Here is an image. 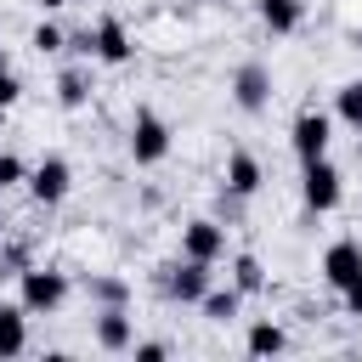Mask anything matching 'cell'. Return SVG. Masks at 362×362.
Segmentation results:
<instances>
[{
	"label": "cell",
	"mask_w": 362,
	"mask_h": 362,
	"mask_svg": "<svg viewBox=\"0 0 362 362\" xmlns=\"http://www.w3.org/2000/svg\"><path fill=\"white\" fill-rule=\"evenodd\" d=\"M62 51H74V57H96V40H90V28L68 34V45H62Z\"/></svg>",
	"instance_id": "484cf974"
},
{
	"label": "cell",
	"mask_w": 362,
	"mask_h": 362,
	"mask_svg": "<svg viewBox=\"0 0 362 362\" xmlns=\"http://www.w3.org/2000/svg\"><path fill=\"white\" fill-rule=\"evenodd\" d=\"M238 305H243V294H238L232 283H226V288H215V283H209V288H204V300H198V311H204L209 322H232V317H238Z\"/></svg>",
	"instance_id": "2e32d148"
},
{
	"label": "cell",
	"mask_w": 362,
	"mask_h": 362,
	"mask_svg": "<svg viewBox=\"0 0 362 362\" xmlns=\"http://www.w3.org/2000/svg\"><path fill=\"white\" fill-rule=\"evenodd\" d=\"M339 170L328 164V158H311V164H300V198H305V209L311 215H328L334 204H339Z\"/></svg>",
	"instance_id": "277c9868"
},
{
	"label": "cell",
	"mask_w": 362,
	"mask_h": 362,
	"mask_svg": "<svg viewBox=\"0 0 362 362\" xmlns=\"http://www.w3.org/2000/svg\"><path fill=\"white\" fill-rule=\"evenodd\" d=\"M17 283H23V311L28 317H51L68 300V272H57V266H23Z\"/></svg>",
	"instance_id": "6da1fadb"
},
{
	"label": "cell",
	"mask_w": 362,
	"mask_h": 362,
	"mask_svg": "<svg viewBox=\"0 0 362 362\" xmlns=\"http://www.w3.org/2000/svg\"><path fill=\"white\" fill-rule=\"evenodd\" d=\"M0 68H11V57H6V45H0Z\"/></svg>",
	"instance_id": "f546056e"
},
{
	"label": "cell",
	"mask_w": 362,
	"mask_h": 362,
	"mask_svg": "<svg viewBox=\"0 0 362 362\" xmlns=\"http://www.w3.org/2000/svg\"><path fill=\"white\" fill-rule=\"evenodd\" d=\"M23 266H28V243H23V238H11V243L0 249V277H17Z\"/></svg>",
	"instance_id": "7402d4cb"
},
{
	"label": "cell",
	"mask_w": 362,
	"mask_h": 362,
	"mask_svg": "<svg viewBox=\"0 0 362 362\" xmlns=\"http://www.w3.org/2000/svg\"><path fill=\"white\" fill-rule=\"evenodd\" d=\"M266 187V170H260V158L249 153V147H232L226 153V192H238V198H255Z\"/></svg>",
	"instance_id": "30bf717a"
},
{
	"label": "cell",
	"mask_w": 362,
	"mask_h": 362,
	"mask_svg": "<svg viewBox=\"0 0 362 362\" xmlns=\"http://www.w3.org/2000/svg\"><path fill=\"white\" fill-rule=\"evenodd\" d=\"M255 11H260V23H266L272 34H294V28L305 23V0H260Z\"/></svg>",
	"instance_id": "9a60e30c"
},
{
	"label": "cell",
	"mask_w": 362,
	"mask_h": 362,
	"mask_svg": "<svg viewBox=\"0 0 362 362\" xmlns=\"http://www.w3.org/2000/svg\"><path fill=\"white\" fill-rule=\"evenodd\" d=\"M181 255L187 260H226V226L221 221H209V215H198V221H187L181 226Z\"/></svg>",
	"instance_id": "52a82bcc"
},
{
	"label": "cell",
	"mask_w": 362,
	"mask_h": 362,
	"mask_svg": "<svg viewBox=\"0 0 362 362\" xmlns=\"http://www.w3.org/2000/svg\"><path fill=\"white\" fill-rule=\"evenodd\" d=\"M158 288H164V300H175V305H198L204 300V288H209V260H175V266H164L158 272Z\"/></svg>",
	"instance_id": "3957f363"
},
{
	"label": "cell",
	"mask_w": 362,
	"mask_h": 362,
	"mask_svg": "<svg viewBox=\"0 0 362 362\" xmlns=\"http://www.w3.org/2000/svg\"><path fill=\"white\" fill-rule=\"evenodd\" d=\"M339 300H345V311H351V317H362V277H351V283L339 288Z\"/></svg>",
	"instance_id": "4316f807"
},
{
	"label": "cell",
	"mask_w": 362,
	"mask_h": 362,
	"mask_svg": "<svg viewBox=\"0 0 362 362\" xmlns=\"http://www.w3.org/2000/svg\"><path fill=\"white\" fill-rule=\"evenodd\" d=\"M85 294L102 305H130V283L124 277H85Z\"/></svg>",
	"instance_id": "d6986e66"
},
{
	"label": "cell",
	"mask_w": 362,
	"mask_h": 362,
	"mask_svg": "<svg viewBox=\"0 0 362 362\" xmlns=\"http://www.w3.org/2000/svg\"><path fill=\"white\" fill-rule=\"evenodd\" d=\"M28 45H34V51H40V57H57V51H62V45H68V34H62V28H57V23H40V28H34V34H28Z\"/></svg>",
	"instance_id": "44dd1931"
},
{
	"label": "cell",
	"mask_w": 362,
	"mask_h": 362,
	"mask_svg": "<svg viewBox=\"0 0 362 362\" xmlns=\"http://www.w3.org/2000/svg\"><path fill=\"white\" fill-rule=\"evenodd\" d=\"M34 6H40V11H57V6H68V0H34Z\"/></svg>",
	"instance_id": "f1b7e54d"
},
{
	"label": "cell",
	"mask_w": 362,
	"mask_h": 362,
	"mask_svg": "<svg viewBox=\"0 0 362 362\" xmlns=\"http://www.w3.org/2000/svg\"><path fill=\"white\" fill-rule=\"evenodd\" d=\"M96 345L102 351H130L136 345V317L124 305H102L96 311Z\"/></svg>",
	"instance_id": "8fae6325"
},
{
	"label": "cell",
	"mask_w": 362,
	"mask_h": 362,
	"mask_svg": "<svg viewBox=\"0 0 362 362\" xmlns=\"http://www.w3.org/2000/svg\"><path fill=\"white\" fill-rule=\"evenodd\" d=\"M23 351H28V311L17 300V305H0V356H23Z\"/></svg>",
	"instance_id": "4fadbf2b"
},
{
	"label": "cell",
	"mask_w": 362,
	"mask_h": 362,
	"mask_svg": "<svg viewBox=\"0 0 362 362\" xmlns=\"http://www.w3.org/2000/svg\"><path fill=\"white\" fill-rule=\"evenodd\" d=\"M0 238H6V215H0Z\"/></svg>",
	"instance_id": "4dcf8cb0"
},
{
	"label": "cell",
	"mask_w": 362,
	"mask_h": 362,
	"mask_svg": "<svg viewBox=\"0 0 362 362\" xmlns=\"http://www.w3.org/2000/svg\"><path fill=\"white\" fill-rule=\"evenodd\" d=\"M124 141H130V158H136V164H164V158H170V124H164L153 107H136Z\"/></svg>",
	"instance_id": "7a4b0ae2"
},
{
	"label": "cell",
	"mask_w": 362,
	"mask_h": 362,
	"mask_svg": "<svg viewBox=\"0 0 362 362\" xmlns=\"http://www.w3.org/2000/svg\"><path fill=\"white\" fill-rule=\"evenodd\" d=\"M17 96H23V79H17L11 68H0V113H6V107H17Z\"/></svg>",
	"instance_id": "cb8c5ba5"
},
{
	"label": "cell",
	"mask_w": 362,
	"mask_h": 362,
	"mask_svg": "<svg viewBox=\"0 0 362 362\" xmlns=\"http://www.w3.org/2000/svg\"><path fill=\"white\" fill-rule=\"evenodd\" d=\"M322 277L328 288H345L351 277H362V238H334L322 249Z\"/></svg>",
	"instance_id": "9c48e42d"
},
{
	"label": "cell",
	"mask_w": 362,
	"mask_h": 362,
	"mask_svg": "<svg viewBox=\"0 0 362 362\" xmlns=\"http://www.w3.org/2000/svg\"><path fill=\"white\" fill-rule=\"evenodd\" d=\"M130 351H136V362H164V356H170L164 339H141V345H130Z\"/></svg>",
	"instance_id": "d4e9b609"
},
{
	"label": "cell",
	"mask_w": 362,
	"mask_h": 362,
	"mask_svg": "<svg viewBox=\"0 0 362 362\" xmlns=\"http://www.w3.org/2000/svg\"><path fill=\"white\" fill-rule=\"evenodd\" d=\"M334 113H339L351 130H362V79H345V85L334 90Z\"/></svg>",
	"instance_id": "ac0fdd59"
},
{
	"label": "cell",
	"mask_w": 362,
	"mask_h": 362,
	"mask_svg": "<svg viewBox=\"0 0 362 362\" xmlns=\"http://www.w3.org/2000/svg\"><path fill=\"white\" fill-rule=\"evenodd\" d=\"M283 345H288V339H283L277 322H255V328H249V356H277Z\"/></svg>",
	"instance_id": "ffe728a7"
},
{
	"label": "cell",
	"mask_w": 362,
	"mask_h": 362,
	"mask_svg": "<svg viewBox=\"0 0 362 362\" xmlns=\"http://www.w3.org/2000/svg\"><path fill=\"white\" fill-rule=\"evenodd\" d=\"M232 102H238L243 113H266V107H272V68H266V62H243V68L232 74Z\"/></svg>",
	"instance_id": "ba28073f"
},
{
	"label": "cell",
	"mask_w": 362,
	"mask_h": 362,
	"mask_svg": "<svg viewBox=\"0 0 362 362\" xmlns=\"http://www.w3.org/2000/svg\"><path fill=\"white\" fill-rule=\"evenodd\" d=\"M90 40H96V62H130V57H136V45H130V28H124L119 17H96Z\"/></svg>",
	"instance_id": "7c38bea8"
},
{
	"label": "cell",
	"mask_w": 362,
	"mask_h": 362,
	"mask_svg": "<svg viewBox=\"0 0 362 362\" xmlns=\"http://www.w3.org/2000/svg\"><path fill=\"white\" fill-rule=\"evenodd\" d=\"M328 141H334V124H328V113H317V107H305V113L294 119V130H288V147H294L300 164L328 158Z\"/></svg>",
	"instance_id": "8992f818"
},
{
	"label": "cell",
	"mask_w": 362,
	"mask_h": 362,
	"mask_svg": "<svg viewBox=\"0 0 362 362\" xmlns=\"http://www.w3.org/2000/svg\"><path fill=\"white\" fill-rule=\"evenodd\" d=\"M17 181H28V164H23L17 153H0V192L17 187Z\"/></svg>",
	"instance_id": "603a6c76"
},
{
	"label": "cell",
	"mask_w": 362,
	"mask_h": 362,
	"mask_svg": "<svg viewBox=\"0 0 362 362\" xmlns=\"http://www.w3.org/2000/svg\"><path fill=\"white\" fill-rule=\"evenodd\" d=\"M68 187H74V170H68V158H62V153H45V158L28 170V198H34V204H45V209H51V204H62V198H68Z\"/></svg>",
	"instance_id": "5b68a950"
},
{
	"label": "cell",
	"mask_w": 362,
	"mask_h": 362,
	"mask_svg": "<svg viewBox=\"0 0 362 362\" xmlns=\"http://www.w3.org/2000/svg\"><path fill=\"white\" fill-rule=\"evenodd\" d=\"M232 288L238 294H260L266 288V266L255 255H232Z\"/></svg>",
	"instance_id": "e0dca14e"
},
{
	"label": "cell",
	"mask_w": 362,
	"mask_h": 362,
	"mask_svg": "<svg viewBox=\"0 0 362 362\" xmlns=\"http://www.w3.org/2000/svg\"><path fill=\"white\" fill-rule=\"evenodd\" d=\"M351 51H362V23H356V28H351Z\"/></svg>",
	"instance_id": "83f0119b"
},
{
	"label": "cell",
	"mask_w": 362,
	"mask_h": 362,
	"mask_svg": "<svg viewBox=\"0 0 362 362\" xmlns=\"http://www.w3.org/2000/svg\"><path fill=\"white\" fill-rule=\"evenodd\" d=\"M57 102H62L68 113H79V107L90 102V68H85V62H74V68L57 74Z\"/></svg>",
	"instance_id": "5bb4252c"
}]
</instances>
